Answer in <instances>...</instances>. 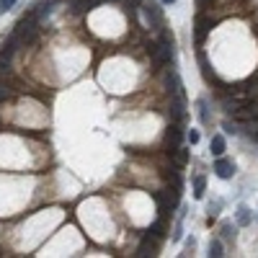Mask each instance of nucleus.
Listing matches in <instances>:
<instances>
[{
  "instance_id": "f257e3e1",
  "label": "nucleus",
  "mask_w": 258,
  "mask_h": 258,
  "mask_svg": "<svg viewBox=\"0 0 258 258\" xmlns=\"http://www.w3.org/2000/svg\"><path fill=\"white\" fill-rule=\"evenodd\" d=\"M39 26H41V21H39V16L34 13V8L26 13V16H21V21L16 24V34L24 39V44H29V41H34L36 39V34H39Z\"/></svg>"
},
{
  "instance_id": "f03ea898",
  "label": "nucleus",
  "mask_w": 258,
  "mask_h": 258,
  "mask_svg": "<svg viewBox=\"0 0 258 258\" xmlns=\"http://www.w3.org/2000/svg\"><path fill=\"white\" fill-rule=\"evenodd\" d=\"M181 202V188L176 186H170V188H163L158 191V207H160V214H168V212H173Z\"/></svg>"
},
{
  "instance_id": "7ed1b4c3",
  "label": "nucleus",
  "mask_w": 258,
  "mask_h": 258,
  "mask_svg": "<svg viewBox=\"0 0 258 258\" xmlns=\"http://www.w3.org/2000/svg\"><path fill=\"white\" fill-rule=\"evenodd\" d=\"M142 11H145L147 24L153 26V29H160L163 31V11H160V6L155 3V0H142Z\"/></svg>"
},
{
  "instance_id": "20e7f679",
  "label": "nucleus",
  "mask_w": 258,
  "mask_h": 258,
  "mask_svg": "<svg viewBox=\"0 0 258 258\" xmlns=\"http://www.w3.org/2000/svg\"><path fill=\"white\" fill-rule=\"evenodd\" d=\"M158 250H160V238H155L153 232H147L142 245L137 248V255H158Z\"/></svg>"
},
{
  "instance_id": "39448f33",
  "label": "nucleus",
  "mask_w": 258,
  "mask_h": 258,
  "mask_svg": "<svg viewBox=\"0 0 258 258\" xmlns=\"http://www.w3.org/2000/svg\"><path fill=\"white\" fill-rule=\"evenodd\" d=\"M165 85H168V91H170V96H173V98H183V83H181V78H178L176 70H168Z\"/></svg>"
},
{
  "instance_id": "423d86ee",
  "label": "nucleus",
  "mask_w": 258,
  "mask_h": 258,
  "mask_svg": "<svg viewBox=\"0 0 258 258\" xmlns=\"http://www.w3.org/2000/svg\"><path fill=\"white\" fill-rule=\"evenodd\" d=\"M214 173H217L220 178H225V181L232 178V176H235V163H232V160H225V158L220 155L217 163H214Z\"/></svg>"
},
{
  "instance_id": "0eeeda50",
  "label": "nucleus",
  "mask_w": 258,
  "mask_h": 258,
  "mask_svg": "<svg viewBox=\"0 0 258 258\" xmlns=\"http://www.w3.org/2000/svg\"><path fill=\"white\" fill-rule=\"evenodd\" d=\"M181 140H183V126L181 124H173L168 129V153H173V150L181 145Z\"/></svg>"
},
{
  "instance_id": "6e6552de",
  "label": "nucleus",
  "mask_w": 258,
  "mask_h": 258,
  "mask_svg": "<svg viewBox=\"0 0 258 258\" xmlns=\"http://www.w3.org/2000/svg\"><path fill=\"white\" fill-rule=\"evenodd\" d=\"M209 29H212V21H209L207 16H199V18H197V41H199V44L204 41V36H207Z\"/></svg>"
},
{
  "instance_id": "1a4fd4ad",
  "label": "nucleus",
  "mask_w": 258,
  "mask_h": 258,
  "mask_svg": "<svg viewBox=\"0 0 258 258\" xmlns=\"http://www.w3.org/2000/svg\"><path fill=\"white\" fill-rule=\"evenodd\" d=\"M209 150H212V155H214V158L225 155V137H222V135H214V137L209 140Z\"/></svg>"
},
{
  "instance_id": "9d476101",
  "label": "nucleus",
  "mask_w": 258,
  "mask_h": 258,
  "mask_svg": "<svg viewBox=\"0 0 258 258\" xmlns=\"http://www.w3.org/2000/svg\"><path fill=\"white\" fill-rule=\"evenodd\" d=\"M204 188H207V178L197 176L194 178V199H204Z\"/></svg>"
},
{
  "instance_id": "9b49d317",
  "label": "nucleus",
  "mask_w": 258,
  "mask_h": 258,
  "mask_svg": "<svg viewBox=\"0 0 258 258\" xmlns=\"http://www.w3.org/2000/svg\"><path fill=\"white\" fill-rule=\"evenodd\" d=\"M250 222H253L250 209H248V207H238V225H240V227H248Z\"/></svg>"
},
{
  "instance_id": "f8f14e48",
  "label": "nucleus",
  "mask_w": 258,
  "mask_h": 258,
  "mask_svg": "<svg viewBox=\"0 0 258 258\" xmlns=\"http://www.w3.org/2000/svg\"><path fill=\"white\" fill-rule=\"evenodd\" d=\"M197 111H199V121L202 124H209V111H207V101L204 98L197 101Z\"/></svg>"
},
{
  "instance_id": "ddd939ff",
  "label": "nucleus",
  "mask_w": 258,
  "mask_h": 258,
  "mask_svg": "<svg viewBox=\"0 0 258 258\" xmlns=\"http://www.w3.org/2000/svg\"><path fill=\"white\" fill-rule=\"evenodd\" d=\"M209 255H212V258L225 255V253H222V240H212V243H209Z\"/></svg>"
},
{
  "instance_id": "4468645a",
  "label": "nucleus",
  "mask_w": 258,
  "mask_h": 258,
  "mask_svg": "<svg viewBox=\"0 0 258 258\" xmlns=\"http://www.w3.org/2000/svg\"><path fill=\"white\" fill-rule=\"evenodd\" d=\"M220 232H222V238H235V225H230V222H222Z\"/></svg>"
},
{
  "instance_id": "2eb2a0df",
  "label": "nucleus",
  "mask_w": 258,
  "mask_h": 258,
  "mask_svg": "<svg viewBox=\"0 0 258 258\" xmlns=\"http://www.w3.org/2000/svg\"><path fill=\"white\" fill-rule=\"evenodd\" d=\"M186 140H188L191 145H197V142H199V132H197V129H188V132H186Z\"/></svg>"
},
{
  "instance_id": "dca6fc26",
  "label": "nucleus",
  "mask_w": 258,
  "mask_h": 258,
  "mask_svg": "<svg viewBox=\"0 0 258 258\" xmlns=\"http://www.w3.org/2000/svg\"><path fill=\"white\" fill-rule=\"evenodd\" d=\"M16 6V0H0V13H6V11H11Z\"/></svg>"
},
{
  "instance_id": "f3484780",
  "label": "nucleus",
  "mask_w": 258,
  "mask_h": 258,
  "mask_svg": "<svg viewBox=\"0 0 258 258\" xmlns=\"http://www.w3.org/2000/svg\"><path fill=\"white\" fill-rule=\"evenodd\" d=\"M222 129H225L227 135H235V132H238V126H235V124H230V121H225V124H222Z\"/></svg>"
},
{
  "instance_id": "a211bd4d",
  "label": "nucleus",
  "mask_w": 258,
  "mask_h": 258,
  "mask_svg": "<svg viewBox=\"0 0 258 258\" xmlns=\"http://www.w3.org/2000/svg\"><path fill=\"white\" fill-rule=\"evenodd\" d=\"M220 207H222L220 202H212V204H209V217H214V214L220 212Z\"/></svg>"
},
{
  "instance_id": "6ab92c4d",
  "label": "nucleus",
  "mask_w": 258,
  "mask_h": 258,
  "mask_svg": "<svg viewBox=\"0 0 258 258\" xmlns=\"http://www.w3.org/2000/svg\"><path fill=\"white\" fill-rule=\"evenodd\" d=\"M8 96H11L8 85H6V83H0V101H3V98H8Z\"/></svg>"
},
{
  "instance_id": "aec40b11",
  "label": "nucleus",
  "mask_w": 258,
  "mask_h": 258,
  "mask_svg": "<svg viewBox=\"0 0 258 258\" xmlns=\"http://www.w3.org/2000/svg\"><path fill=\"white\" fill-rule=\"evenodd\" d=\"M160 3H163V6H170V3H176V0H160Z\"/></svg>"
},
{
  "instance_id": "412c9836",
  "label": "nucleus",
  "mask_w": 258,
  "mask_h": 258,
  "mask_svg": "<svg viewBox=\"0 0 258 258\" xmlns=\"http://www.w3.org/2000/svg\"><path fill=\"white\" fill-rule=\"evenodd\" d=\"M109 3H124V0H109Z\"/></svg>"
}]
</instances>
